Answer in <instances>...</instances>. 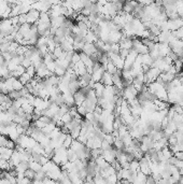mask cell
I'll return each instance as SVG.
<instances>
[{
	"instance_id": "obj_16",
	"label": "cell",
	"mask_w": 183,
	"mask_h": 184,
	"mask_svg": "<svg viewBox=\"0 0 183 184\" xmlns=\"http://www.w3.org/2000/svg\"><path fill=\"white\" fill-rule=\"evenodd\" d=\"M21 65H22V66H24L25 68H27V67H29L30 65H32V61H31V59H30V58H28V57H25V56H24V58H23V60H22V63H21Z\"/></svg>"
},
{
	"instance_id": "obj_1",
	"label": "cell",
	"mask_w": 183,
	"mask_h": 184,
	"mask_svg": "<svg viewBox=\"0 0 183 184\" xmlns=\"http://www.w3.org/2000/svg\"><path fill=\"white\" fill-rule=\"evenodd\" d=\"M159 74H161V70H159V68L151 67L148 71L144 72V76H146V84L152 83V82L156 81V79L159 78Z\"/></svg>"
},
{
	"instance_id": "obj_8",
	"label": "cell",
	"mask_w": 183,
	"mask_h": 184,
	"mask_svg": "<svg viewBox=\"0 0 183 184\" xmlns=\"http://www.w3.org/2000/svg\"><path fill=\"white\" fill-rule=\"evenodd\" d=\"M101 82L104 86H110V85H113V81H112V74L109 73V72H104V76H102L101 79Z\"/></svg>"
},
{
	"instance_id": "obj_17",
	"label": "cell",
	"mask_w": 183,
	"mask_h": 184,
	"mask_svg": "<svg viewBox=\"0 0 183 184\" xmlns=\"http://www.w3.org/2000/svg\"><path fill=\"white\" fill-rule=\"evenodd\" d=\"M128 53H129V50H127V49H121V50H120V55H121V57L123 59L126 58V56L128 55Z\"/></svg>"
},
{
	"instance_id": "obj_7",
	"label": "cell",
	"mask_w": 183,
	"mask_h": 184,
	"mask_svg": "<svg viewBox=\"0 0 183 184\" xmlns=\"http://www.w3.org/2000/svg\"><path fill=\"white\" fill-rule=\"evenodd\" d=\"M80 89H81V85H80L79 80H77V81H70L69 82V85H68V91H69L72 95H73L74 93H77Z\"/></svg>"
},
{
	"instance_id": "obj_13",
	"label": "cell",
	"mask_w": 183,
	"mask_h": 184,
	"mask_svg": "<svg viewBox=\"0 0 183 184\" xmlns=\"http://www.w3.org/2000/svg\"><path fill=\"white\" fill-rule=\"evenodd\" d=\"M72 141H73V138L70 136V134H67V136H66V138H65L64 140V143H63V145H64L66 149H69L70 145H71Z\"/></svg>"
},
{
	"instance_id": "obj_15",
	"label": "cell",
	"mask_w": 183,
	"mask_h": 184,
	"mask_svg": "<svg viewBox=\"0 0 183 184\" xmlns=\"http://www.w3.org/2000/svg\"><path fill=\"white\" fill-rule=\"evenodd\" d=\"M26 72H27L28 74H30V76L34 78V76H36V67L34 66V65H30L29 67H27V68H26Z\"/></svg>"
},
{
	"instance_id": "obj_10",
	"label": "cell",
	"mask_w": 183,
	"mask_h": 184,
	"mask_svg": "<svg viewBox=\"0 0 183 184\" xmlns=\"http://www.w3.org/2000/svg\"><path fill=\"white\" fill-rule=\"evenodd\" d=\"M31 79H32V76H30V74H28L26 71H25L24 73H23L22 76H21L20 78H18V80H20V81L22 82V83L25 85V84H27L28 82L31 81Z\"/></svg>"
},
{
	"instance_id": "obj_11",
	"label": "cell",
	"mask_w": 183,
	"mask_h": 184,
	"mask_svg": "<svg viewBox=\"0 0 183 184\" xmlns=\"http://www.w3.org/2000/svg\"><path fill=\"white\" fill-rule=\"evenodd\" d=\"M29 168H31L32 170H35L36 172H38L42 169V165L31 160H29Z\"/></svg>"
},
{
	"instance_id": "obj_6",
	"label": "cell",
	"mask_w": 183,
	"mask_h": 184,
	"mask_svg": "<svg viewBox=\"0 0 183 184\" xmlns=\"http://www.w3.org/2000/svg\"><path fill=\"white\" fill-rule=\"evenodd\" d=\"M104 89H106V86L104 85V84L101 83V82L99 81V82H95L94 84V87H93V89H94L95 94L97 95V97H101L102 94H104Z\"/></svg>"
},
{
	"instance_id": "obj_14",
	"label": "cell",
	"mask_w": 183,
	"mask_h": 184,
	"mask_svg": "<svg viewBox=\"0 0 183 184\" xmlns=\"http://www.w3.org/2000/svg\"><path fill=\"white\" fill-rule=\"evenodd\" d=\"M36 173H37V172H36L35 170H32L31 168H28V169L25 171V177L28 178L30 181H32V180H34V178H35Z\"/></svg>"
},
{
	"instance_id": "obj_4",
	"label": "cell",
	"mask_w": 183,
	"mask_h": 184,
	"mask_svg": "<svg viewBox=\"0 0 183 184\" xmlns=\"http://www.w3.org/2000/svg\"><path fill=\"white\" fill-rule=\"evenodd\" d=\"M82 52L85 53V54H87L88 56H91V55H94V54H96V53H98V50H97L95 43H89V42H86V43L84 44V47H83Z\"/></svg>"
},
{
	"instance_id": "obj_5",
	"label": "cell",
	"mask_w": 183,
	"mask_h": 184,
	"mask_svg": "<svg viewBox=\"0 0 183 184\" xmlns=\"http://www.w3.org/2000/svg\"><path fill=\"white\" fill-rule=\"evenodd\" d=\"M73 98H74V105H75V106H80V105H82V103L85 101V99H86V95L83 94L79 89L77 93L73 94Z\"/></svg>"
},
{
	"instance_id": "obj_12",
	"label": "cell",
	"mask_w": 183,
	"mask_h": 184,
	"mask_svg": "<svg viewBox=\"0 0 183 184\" xmlns=\"http://www.w3.org/2000/svg\"><path fill=\"white\" fill-rule=\"evenodd\" d=\"M146 174H144L143 172L141 171L137 172L136 183H146Z\"/></svg>"
},
{
	"instance_id": "obj_9",
	"label": "cell",
	"mask_w": 183,
	"mask_h": 184,
	"mask_svg": "<svg viewBox=\"0 0 183 184\" xmlns=\"http://www.w3.org/2000/svg\"><path fill=\"white\" fill-rule=\"evenodd\" d=\"M129 169H130L131 172L140 171V163H139V160L134 158V160H131V162L129 163Z\"/></svg>"
},
{
	"instance_id": "obj_3",
	"label": "cell",
	"mask_w": 183,
	"mask_h": 184,
	"mask_svg": "<svg viewBox=\"0 0 183 184\" xmlns=\"http://www.w3.org/2000/svg\"><path fill=\"white\" fill-rule=\"evenodd\" d=\"M168 22V26H169V30L170 31H175V30L179 29L183 26V20L180 16L177 17V18H173V20H167Z\"/></svg>"
},
{
	"instance_id": "obj_2",
	"label": "cell",
	"mask_w": 183,
	"mask_h": 184,
	"mask_svg": "<svg viewBox=\"0 0 183 184\" xmlns=\"http://www.w3.org/2000/svg\"><path fill=\"white\" fill-rule=\"evenodd\" d=\"M40 17V12L38 10H36V9H30L29 11H28L27 13H26V23H28V24H35V23L38 22V20H39Z\"/></svg>"
}]
</instances>
